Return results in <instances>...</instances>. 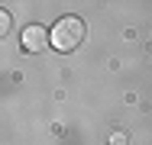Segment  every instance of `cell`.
Here are the masks:
<instances>
[{
    "mask_svg": "<svg viewBox=\"0 0 152 145\" xmlns=\"http://www.w3.org/2000/svg\"><path fill=\"white\" fill-rule=\"evenodd\" d=\"M84 42V23L78 16H61L58 23L52 26V49L58 52H75Z\"/></svg>",
    "mask_w": 152,
    "mask_h": 145,
    "instance_id": "obj_1",
    "label": "cell"
},
{
    "mask_svg": "<svg viewBox=\"0 0 152 145\" xmlns=\"http://www.w3.org/2000/svg\"><path fill=\"white\" fill-rule=\"evenodd\" d=\"M20 45L26 52H45V45H52V29L45 26H26L20 32Z\"/></svg>",
    "mask_w": 152,
    "mask_h": 145,
    "instance_id": "obj_2",
    "label": "cell"
},
{
    "mask_svg": "<svg viewBox=\"0 0 152 145\" xmlns=\"http://www.w3.org/2000/svg\"><path fill=\"white\" fill-rule=\"evenodd\" d=\"M10 26H13V23H10V13L3 10V13H0V36H7V32H10Z\"/></svg>",
    "mask_w": 152,
    "mask_h": 145,
    "instance_id": "obj_3",
    "label": "cell"
},
{
    "mask_svg": "<svg viewBox=\"0 0 152 145\" xmlns=\"http://www.w3.org/2000/svg\"><path fill=\"white\" fill-rule=\"evenodd\" d=\"M113 145H126V136H123V132H117V136H113Z\"/></svg>",
    "mask_w": 152,
    "mask_h": 145,
    "instance_id": "obj_4",
    "label": "cell"
}]
</instances>
